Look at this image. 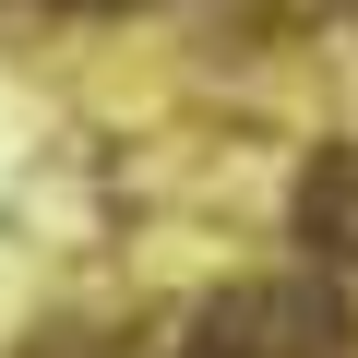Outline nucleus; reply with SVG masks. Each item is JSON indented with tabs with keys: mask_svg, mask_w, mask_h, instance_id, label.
<instances>
[{
	"mask_svg": "<svg viewBox=\"0 0 358 358\" xmlns=\"http://www.w3.org/2000/svg\"><path fill=\"white\" fill-rule=\"evenodd\" d=\"M299 239H310L322 263H358V155H346V143L310 155V179H299Z\"/></svg>",
	"mask_w": 358,
	"mask_h": 358,
	"instance_id": "obj_2",
	"label": "nucleus"
},
{
	"mask_svg": "<svg viewBox=\"0 0 358 358\" xmlns=\"http://www.w3.org/2000/svg\"><path fill=\"white\" fill-rule=\"evenodd\" d=\"M334 346H346V310L299 299V287H227L179 334V358H334Z\"/></svg>",
	"mask_w": 358,
	"mask_h": 358,
	"instance_id": "obj_1",
	"label": "nucleus"
},
{
	"mask_svg": "<svg viewBox=\"0 0 358 358\" xmlns=\"http://www.w3.org/2000/svg\"><path fill=\"white\" fill-rule=\"evenodd\" d=\"M72 13H131V0H72Z\"/></svg>",
	"mask_w": 358,
	"mask_h": 358,
	"instance_id": "obj_3",
	"label": "nucleus"
}]
</instances>
